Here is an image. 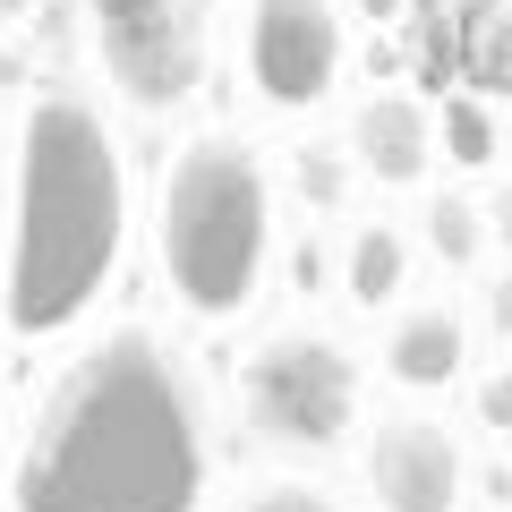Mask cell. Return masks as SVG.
Returning <instances> with one entry per match:
<instances>
[{"label":"cell","mask_w":512,"mask_h":512,"mask_svg":"<svg viewBox=\"0 0 512 512\" xmlns=\"http://www.w3.org/2000/svg\"><path fill=\"white\" fill-rule=\"evenodd\" d=\"M231 487L214 376L146 308H111L18 384L0 512H214Z\"/></svg>","instance_id":"6da1fadb"},{"label":"cell","mask_w":512,"mask_h":512,"mask_svg":"<svg viewBox=\"0 0 512 512\" xmlns=\"http://www.w3.org/2000/svg\"><path fill=\"white\" fill-rule=\"evenodd\" d=\"M137 128L60 60L0 77V359H52L128 299Z\"/></svg>","instance_id":"7a4b0ae2"},{"label":"cell","mask_w":512,"mask_h":512,"mask_svg":"<svg viewBox=\"0 0 512 512\" xmlns=\"http://www.w3.org/2000/svg\"><path fill=\"white\" fill-rule=\"evenodd\" d=\"M282 248H291V205L265 128L248 120H188L137 180V256L154 274L171 333H214L231 342L239 325L274 308Z\"/></svg>","instance_id":"3957f363"},{"label":"cell","mask_w":512,"mask_h":512,"mask_svg":"<svg viewBox=\"0 0 512 512\" xmlns=\"http://www.w3.org/2000/svg\"><path fill=\"white\" fill-rule=\"evenodd\" d=\"M367 402H376L367 342L333 308H265L256 325L231 333L214 384L222 444H248L265 470H333Z\"/></svg>","instance_id":"277c9868"},{"label":"cell","mask_w":512,"mask_h":512,"mask_svg":"<svg viewBox=\"0 0 512 512\" xmlns=\"http://www.w3.org/2000/svg\"><path fill=\"white\" fill-rule=\"evenodd\" d=\"M77 77L128 128H188L222 77V0H69Z\"/></svg>","instance_id":"5b68a950"},{"label":"cell","mask_w":512,"mask_h":512,"mask_svg":"<svg viewBox=\"0 0 512 512\" xmlns=\"http://www.w3.org/2000/svg\"><path fill=\"white\" fill-rule=\"evenodd\" d=\"M231 86L248 120L265 128H316L350 94L359 69V18L350 0H231Z\"/></svg>","instance_id":"8992f818"},{"label":"cell","mask_w":512,"mask_h":512,"mask_svg":"<svg viewBox=\"0 0 512 512\" xmlns=\"http://www.w3.org/2000/svg\"><path fill=\"white\" fill-rule=\"evenodd\" d=\"M342 461V495L359 512H478V478H487V453L461 427V410L410 393H376Z\"/></svg>","instance_id":"52a82bcc"},{"label":"cell","mask_w":512,"mask_h":512,"mask_svg":"<svg viewBox=\"0 0 512 512\" xmlns=\"http://www.w3.org/2000/svg\"><path fill=\"white\" fill-rule=\"evenodd\" d=\"M487 359H495V342L478 325L470 291H444V282H419L410 299H393L376 316V342H367L376 393H410V402H453Z\"/></svg>","instance_id":"ba28073f"},{"label":"cell","mask_w":512,"mask_h":512,"mask_svg":"<svg viewBox=\"0 0 512 512\" xmlns=\"http://www.w3.org/2000/svg\"><path fill=\"white\" fill-rule=\"evenodd\" d=\"M325 137L342 146V163H350V180H359L367 205L436 188V103H427V86H410V77L350 86L342 103L325 111Z\"/></svg>","instance_id":"9c48e42d"},{"label":"cell","mask_w":512,"mask_h":512,"mask_svg":"<svg viewBox=\"0 0 512 512\" xmlns=\"http://www.w3.org/2000/svg\"><path fill=\"white\" fill-rule=\"evenodd\" d=\"M419 282H427V265H419V239H410V214L350 205L342 222H325V291L342 299L350 325H376Z\"/></svg>","instance_id":"30bf717a"},{"label":"cell","mask_w":512,"mask_h":512,"mask_svg":"<svg viewBox=\"0 0 512 512\" xmlns=\"http://www.w3.org/2000/svg\"><path fill=\"white\" fill-rule=\"evenodd\" d=\"M410 239H419V265L444 274V291L461 282H487L495 256H504V222H495V188L487 180H436L410 197Z\"/></svg>","instance_id":"8fae6325"},{"label":"cell","mask_w":512,"mask_h":512,"mask_svg":"<svg viewBox=\"0 0 512 512\" xmlns=\"http://www.w3.org/2000/svg\"><path fill=\"white\" fill-rule=\"evenodd\" d=\"M436 103V180H487L504 171V94L487 77H461V86H427Z\"/></svg>","instance_id":"7c38bea8"},{"label":"cell","mask_w":512,"mask_h":512,"mask_svg":"<svg viewBox=\"0 0 512 512\" xmlns=\"http://www.w3.org/2000/svg\"><path fill=\"white\" fill-rule=\"evenodd\" d=\"M274 171H282V205H299L291 222H342L350 205H367L350 163H342V146L325 137V120L299 128V146H274Z\"/></svg>","instance_id":"4fadbf2b"},{"label":"cell","mask_w":512,"mask_h":512,"mask_svg":"<svg viewBox=\"0 0 512 512\" xmlns=\"http://www.w3.org/2000/svg\"><path fill=\"white\" fill-rule=\"evenodd\" d=\"M214 512H359L333 470H248L214 495Z\"/></svg>","instance_id":"5bb4252c"},{"label":"cell","mask_w":512,"mask_h":512,"mask_svg":"<svg viewBox=\"0 0 512 512\" xmlns=\"http://www.w3.org/2000/svg\"><path fill=\"white\" fill-rule=\"evenodd\" d=\"M52 9H60V0H0V52L18 60V43L35 35V26L52 18Z\"/></svg>","instance_id":"9a60e30c"},{"label":"cell","mask_w":512,"mask_h":512,"mask_svg":"<svg viewBox=\"0 0 512 512\" xmlns=\"http://www.w3.org/2000/svg\"><path fill=\"white\" fill-rule=\"evenodd\" d=\"M18 384H26V367L0 359V453H9V427H18Z\"/></svg>","instance_id":"2e32d148"},{"label":"cell","mask_w":512,"mask_h":512,"mask_svg":"<svg viewBox=\"0 0 512 512\" xmlns=\"http://www.w3.org/2000/svg\"><path fill=\"white\" fill-rule=\"evenodd\" d=\"M0 77H9V52H0Z\"/></svg>","instance_id":"e0dca14e"}]
</instances>
